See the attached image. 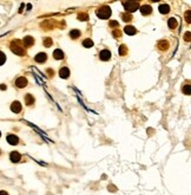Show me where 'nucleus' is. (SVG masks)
Instances as JSON below:
<instances>
[{
	"label": "nucleus",
	"mask_w": 191,
	"mask_h": 195,
	"mask_svg": "<svg viewBox=\"0 0 191 195\" xmlns=\"http://www.w3.org/2000/svg\"><path fill=\"white\" fill-rule=\"evenodd\" d=\"M10 47H11V51H12L13 53H15L17 56H24V54H25V49H24V46L21 45V43H20L19 40H13V42H11Z\"/></svg>",
	"instance_id": "1"
},
{
	"label": "nucleus",
	"mask_w": 191,
	"mask_h": 195,
	"mask_svg": "<svg viewBox=\"0 0 191 195\" xmlns=\"http://www.w3.org/2000/svg\"><path fill=\"white\" fill-rule=\"evenodd\" d=\"M111 13L112 12H111V8L109 6H102V7L96 10V14H97V17L100 18V19H103V20L109 19L111 17Z\"/></svg>",
	"instance_id": "2"
},
{
	"label": "nucleus",
	"mask_w": 191,
	"mask_h": 195,
	"mask_svg": "<svg viewBox=\"0 0 191 195\" xmlns=\"http://www.w3.org/2000/svg\"><path fill=\"white\" fill-rule=\"evenodd\" d=\"M123 6L124 8L129 12H135L139 8V3L138 1H123Z\"/></svg>",
	"instance_id": "3"
},
{
	"label": "nucleus",
	"mask_w": 191,
	"mask_h": 195,
	"mask_svg": "<svg viewBox=\"0 0 191 195\" xmlns=\"http://www.w3.org/2000/svg\"><path fill=\"white\" fill-rule=\"evenodd\" d=\"M111 56H112V54H111V52H110L109 50H103V51L99 52V58H100V61H103V62L110 61Z\"/></svg>",
	"instance_id": "4"
},
{
	"label": "nucleus",
	"mask_w": 191,
	"mask_h": 195,
	"mask_svg": "<svg viewBox=\"0 0 191 195\" xmlns=\"http://www.w3.org/2000/svg\"><path fill=\"white\" fill-rule=\"evenodd\" d=\"M124 32H125L126 34H129V36H133V34H136V33H137V29H136L135 26L127 25V26H125V27H124Z\"/></svg>",
	"instance_id": "5"
},
{
	"label": "nucleus",
	"mask_w": 191,
	"mask_h": 195,
	"mask_svg": "<svg viewBox=\"0 0 191 195\" xmlns=\"http://www.w3.org/2000/svg\"><path fill=\"white\" fill-rule=\"evenodd\" d=\"M15 85H17L18 88H20V89L25 88V87L27 85V79H26L25 77H19V78L15 80Z\"/></svg>",
	"instance_id": "6"
},
{
	"label": "nucleus",
	"mask_w": 191,
	"mask_h": 195,
	"mask_svg": "<svg viewBox=\"0 0 191 195\" xmlns=\"http://www.w3.org/2000/svg\"><path fill=\"white\" fill-rule=\"evenodd\" d=\"M21 104L18 102V101H15V102H13L12 104H11V110L13 111L14 114H19L20 111H21Z\"/></svg>",
	"instance_id": "7"
},
{
	"label": "nucleus",
	"mask_w": 191,
	"mask_h": 195,
	"mask_svg": "<svg viewBox=\"0 0 191 195\" xmlns=\"http://www.w3.org/2000/svg\"><path fill=\"white\" fill-rule=\"evenodd\" d=\"M46 59H47V56H46V53H44V52L38 53L36 57H34V61H36L37 63H45Z\"/></svg>",
	"instance_id": "8"
},
{
	"label": "nucleus",
	"mask_w": 191,
	"mask_h": 195,
	"mask_svg": "<svg viewBox=\"0 0 191 195\" xmlns=\"http://www.w3.org/2000/svg\"><path fill=\"white\" fill-rule=\"evenodd\" d=\"M139 10H140V13H142L143 15H149V14H151V12H152V7H151L150 5H144V6H142Z\"/></svg>",
	"instance_id": "9"
},
{
	"label": "nucleus",
	"mask_w": 191,
	"mask_h": 195,
	"mask_svg": "<svg viewBox=\"0 0 191 195\" xmlns=\"http://www.w3.org/2000/svg\"><path fill=\"white\" fill-rule=\"evenodd\" d=\"M157 47L161 50V51H166L169 49V42L166 40H161V42H158L157 44Z\"/></svg>",
	"instance_id": "10"
},
{
	"label": "nucleus",
	"mask_w": 191,
	"mask_h": 195,
	"mask_svg": "<svg viewBox=\"0 0 191 195\" xmlns=\"http://www.w3.org/2000/svg\"><path fill=\"white\" fill-rule=\"evenodd\" d=\"M7 142L12 146H17L19 143V138L15 136V135H8L7 136Z\"/></svg>",
	"instance_id": "11"
},
{
	"label": "nucleus",
	"mask_w": 191,
	"mask_h": 195,
	"mask_svg": "<svg viewBox=\"0 0 191 195\" xmlns=\"http://www.w3.org/2000/svg\"><path fill=\"white\" fill-rule=\"evenodd\" d=\"M10 158H11V161H12V162L17 163V162H19V161H20L21 155H20L18 151H12V153H11V155H10Z\"/></svg>",
	"instance_id": "12"
},
{
	"label": "nucleus",
	"mask_w": 191,
	"mask_h": 195,
	"mask_svg": "<svg viewBox=\"0 0 191 195\" xmlns=\"http://www.w3.org/2000/svg\"><path fill=\"white\" fill-rule=\"evenodd\" d=\"M59 75H60V77H61V78L66 79V78H69V77H70V70H69L67 68H61V69H60V71H59Z\"/></svg>",
	"instance_id": "13"
},
{
	"label": "nucleus",
	"mask_w": 191,
	"mask_h": 195,
	"mask_svg": "<svg viewBox=\"0 0 191 195\" xmlns=\"http://www.w3.org/2000/svg\"><path fill=\"white\" fill-rule=\"evenodd\" d=\"M53 58H54V59H58V61L62 59V58H64V52H62L61 50H59V49L54 50V52H53Z\"/></svg>",
	"instance_id": "14"
},
{
	"label": "nucleus",
	"mask_w": 191,
	"mask_h": 195,
	"mask_svg": "<svg viewBox=\"0 0 191 195\" xmlns=\"http://www.w3.org/2000/svg\"><path fill=\"white\" fill-rule=\"evenodd\" d=\"M34 102H36V99H34V97L32 96L31 94H27L25 96V103H26V105H32V104H34Z\"/></svg>",
	"instance_id": "15"
},
{
	"label": "nucleus",
	"mask_w": 191,
	"mask_h": 195,
	"mask_svg": "<svg viewBox=\"0 0 191 195\" xmlns=\"http://www.w3.org/2000/svg\"><path fill=\"white\" fill-rule=\"evenodd\" d=\"M33 44H34V39L32 38V37L27 36V37H25V38H24V45H25V46L29 47V46H32Z\"/></svg>",
	"instance_id": "16"
},
{
	"label": "nucleus",
	"mask_w": 191,
	"mask_h": 195,
	"mask_svg": "<svg viewBox=\"0 0 191 195\" xmlns=\"http://www.w3.org/2000/svg\"><path fill=\"white\" fill-rule=\"evenodd\" d=\"M159 12H161L162 14H166V13H169L170 12V6L169 5H166V4H163V5H161L159 6Z\"/></svg>",
	"instance_id": "17"
},
{
	"label": "nucleus",
	"mask_w": 191,
	"mask_h": 195,
	"mask_svg": "<svg viewBox=\"0 0 191 195\" xmlns=\"http://www.w3.org/2000/svg\"><path fill=\"white\" fill-rule=\"evenodd\" d=\"M168 25H169V27H170L171 30H175L176 27H177V25H178V23H177L176 18H170L168 20Z\"/></svg>",
	"instance_id": "18"
},
{
	"label": "nucleus",
	"mask_w": 191,
	"mask_h": 195,
	"mask_svg": "<svg viewBox=\"0 0 191 195\" xmlns=\"http://www.w3.org/2000/svg\"><path fill=\"white\" fill-rule=\"evenodd\" d=\"M70 37H71L72 39H77L78 37H80V31H79V30H72V31L70 32Z\"/></svg>",
	"instance_id": "19"
},
{
	"label": "nucleus",
	"mask_w": 191,
	"mask_h": 195,
	"mask_svg": "<svg viewBox=\"0 0 191 195\" xmlns=\"http://www.w3.org/2000/svg\"><path fill=\"white\" fill-rule=\"evenodd\" d=\"M83 46L84 47H86V49H90V47H92L93 46V42L91 40V39H85L84 42H83Z\"/></svg>",
	"instance_id": "20"
},
{
	"label": "nucleus",
	"mask_w": 191,
	"mask_h": 195,
	"mask_svg": "<svg viewBox=\"0 0 191 195\" xmlns=\"http://www.w3.org/2000/svg\"><path fill=\"white\" fill-rule=\"evenodd\" d=\"M118 53H119V56H125L127 53V47L125 45H120L119 50H118Z\"/></svg>",
	"instance_id": "21"
},
{
	"label": "nucleus",
	"mask_w": 191,
	"mask_h": 195,
	"mask_svg": "<svg viewBox=\"0 0 191 195\" xmlns=\"http://www.w3.org/2000/svg\"><path fill=\"white\" fill-rule=\"evenodd\" d=\"M43 44H44V46H45V47H51V46H52V44H53V42H52V39H51L50 37H47V38H45V39H44Z\"/></svg>",
	"instance_id": "22"
},
{
	"label": "nucleus",
	"mask_w": 191,
	"mask_h": 195,
	"mask_svg": "<svg viewBox=\"0 0 191 195\" xmlns=\"http://www.w3.org/2000/svg\"><path fill=\"white\" fill-rule=\"evenodd\" d=\"M183 92H184L186 96H190V95H191V87H190V84H185V85L183 87Z\"/></svg>",
	"instance_id": "23"
},
{
	"label": "nucleus",
	"mask_w": 191,
	"mask_h": 195,
	"mask_svg": "<svg viewBox=\"0 0 191 195\" xmlns=\"http://www.w3.org/2000/svg\"><path fill=\"white\" fill-rule=\"evenodd\" d=\"M121 18H123V20L126 21V23L132 20V15H131L130 13H127V12H126V13H123V14H121Z\"/></svg>",
	"instance_id": "24"
},
{
	"label": "nucleus",
	"mask_w": 191,
	"mask_h": 195,
	"mask_svg": "<svg viewBox=\"0 0 191 195\" xmlns=\"http://www.w3.org/2000/svg\"><path fill=\"white\" fill-rule=\"evenodd\" d=\"M78 19L80 21H86V20H88V14L87 13H79L78 14Z\"/></svg>",
	"instance_id": "25"
},
{
	"label": "nucleus",
	"mask_w": 191,
	"mask_h": 195,
	"mask_svg": "<svg viewBox=\"0 0 191 195\" xmlns=\"http://www.w3.org/2000/svg\"><path fill=\"white\" fill-rule=\"evenodd\" d=\"M5 62H6V56H5L4 52L0 51V65H3Z\"/></svg>",
	"instance_id": "26"
},
{
	"label": "nucleus",
	"mask_w": 191,
	"mask_h": 195,
	"mask_svg": "<svg viewBox=\"0 0 191 195\" xmlns=\"http://www.w3.org/2000/svg\"><path fill=\"white\" fill-rule=\"evenodd\" d=\"M112 36H113L114 38H120V37H121V32L117 29V30H114V31L112 32Z\"/></svg>",
	"instance_id": "27"
},
{
	"label": "nucleus",
	"mask_w": 191,
	"mask_h": 195,
	"mask_svg": "<svg viewBox=\"0 0 191 195\" xmlns=\"http://www.w3.org/2000/svg\"><path fill=\"white\" fill-rule=\"evenodd\" d=\"M190 13H191V12H190V10H187V11L185 12V20H186V23H189V24L191 23V18H190Z\"/></svg>",
	"instance_id": "28"
},
{
	"label": "nucleus",
	"mask_w": 191,
	"mask_h": 195,
	"mask_svg": "<svg viewBox=\"0 0 191 195\" xmlns=\"http://www.w3.org/2000/svg\"><path fill=\"white\" fill-rule=\"evenodd\" d=\"M109 26H110V27H119V24H118V21H116V20H111V21L109 23Z\"/></svg>",
	"instance_id": "29"
},
{
	"label": "nucleus",
	"mask_w": 191,
	"mask_h": 195,
	"mask_svg": "<svg viewBox=\"0 0 191 195\" xmlns=\"http://www.w3.org/2000/svg\"><path fill=\"white\" fill-rule=\"evenodd\" d=\"M190 36H191V34H190V32H186V33L184 34V40L190 42V39H191V38H190Z\"/></svg>",
	"instance_id": "30"
},
{
	"label": "nucleus",
	"mask_w": 191,
	"mask_h": 195,
	"mask_svg": "<svg viewBox=\"0 0 191 195\" xmlns=\"http://www.w3.org/2000/svg\"><path fill=\"white\" fill-rule=\"evenodd\" d=\"M46 73L51 77V76H53V75H54V71H53L52 69H47V70H46Z\"/></svg>",
	"instance_id": "31"
},
{
	"label": "nucleus",
	"mask_w": 191,
	"mask_h": 195,
	"mask_svg": "<svg viewBox=\"0 0 191 195\" xmlns=\"http://www.w3.org/2000/svg\"><path fill=\"white\" fill-rule=\"evenodd\" d=\"M109 190H111V191H116L117 189H116V187H114L113 184H110V186H109Z\"/></svg>",
	"instance_id": "32"
},
{
	"label": "nucleus",
	"mask_w": 191,
	"mask_h": 195,
	"mask_svg": "<svg viewBox=\"0 0 191 195\" xmlns=\"http://www.w3.org/2000/svg\"><path fill=\"white\" fill-rule=\"evenodd\" d=\"M0 90H6V85H0Z\"/></svg>",
	"instance_id": "33"
},
{
	"label": "nucleus",
	"mask_w": 191,
	"mask_h": 195,
	"mask_svg": "<svg viewBox=\"0 0 191 195\" xmlns=\"http://www.w3.org/2000/svg\"><path fill=\"white\" fill-rule=\"evenodd\" d=\"M0 195H8L6 191H4V190H1V191H0Z\"/></svg>",
	"instance_id": "34"
},
{
	"label": "nucleus",
	"mask_w": 191,
	"mask_h": 195,
	"mask_svg": "<svg viewBox=\"0 0 191 195\" xmlns=\"http://www.w3.org/2000/svg\"><path fill=\"white\" fill-rule=\"evenodd\" d=\"M22 8H24V5H21V7H20V10H19V12H22Z\"/></svg>",
	"instance_id": "35"
},
{
	"label": "nucleus",
	"mask_w": 191,
	"mask_h": 195,
	"mask_svg": "<svg viewBox=\"0 0 191 195\" xmlns=\"http://www.w3.org/2000/svg\"><path fill=\"white\" fill-rule=\"evenodd\" d=\"M0 136H1V132H0Z\"/></svg>",
	"instance_id": "36"
}]
</instances>
